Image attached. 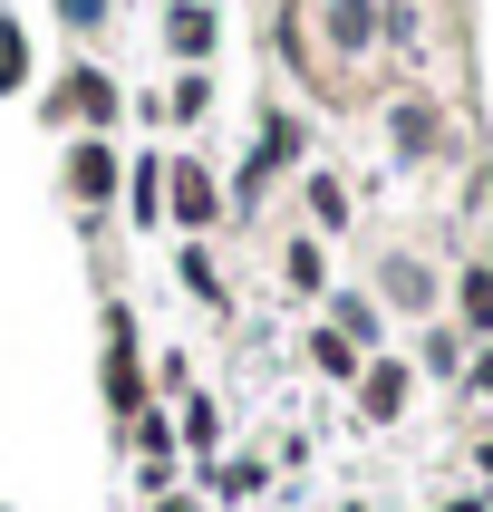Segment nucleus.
Masks as SVG:
<instances>
[{
	"label": "nucleus",
	"mask_w": 493,
	"mask_h": 512,
	"mask_svg": "<svg viewBox=\"0 0 493 512\" xmlns=\"http://www.w3.org/2000/svg\"><path fill=\"white\" fill-rule=\"evenodd\" d=\"M97 397H107L116 426H136L145 406H155V368H145L136 348V310L126 300H107V348H97Z\"/></svg>",
	"instance_id": "1"
},
{
	"label": "nucleus",
	"mask_w": 493,
	"mask_h": 512,
	"mask_svg": "<svg viewBox=\"0 0 493 512\" xmlns=\"http://www.w3.org/2000/svg\"><path fill=\"white\" fill-rule=\"evenodd\" d=\"M39 107H49V126H87V136H107L116 116H126V87H116L97 58H78V68H58V78H49Z\"/></svg>",
	"instance_id": "2"
},
{
	"label": "nucleus",
	"mask_w": 493,
	"mask_h": 512,
	"mask_svg": "<svg viewBox=\"0 0 493 512\" xmlns=\"http://www.w3.org/2000/svg\"><path fill=\"white\" fill-rule=\"evenodd\" d=\"M223 213H232V194L213 184V165H203V155H174V165H165V223L184 232V242H203Z\"/></svg>",
	"instance_id": "3"
},
{
	"label": "nucleus",
	"mask_w": 493,
	"mask_h": 512,
	"mask_svg": "<svg viewBox=\"0 0 493 512\" xmlns=\"http://www.w3.org/2000/svg\"><path fill=\"white\" fill-rule=\"evenodd\" d=\"M358 426H406V406H416V358H397V348H377L368 368H358Z\"/></svg>",
	"instance_id": "4"
},
{
	"label": "nucleus",
	"mask_w": 493,
	"mask_h": 512,
	"mask_svg": "<svg viewBox=\"0 0 493 512\" xmlns=\"http://www.w3.org/2000/svg\"><path fill=\"white\" fill-rule=\"evenodd\" d=\"M58 184H68L78 213H107V203L126 194V155H116L107 136H78V145H68V165H58Z\"/></svg>",
	"instance_id": "5"
},
{
	"label": "nucleus",
	"mask_w": 493,
	"mask_h": 512,
	"mask_svg": "<svg viewBox=\"0 0 493 512\" xmlns=\"http://www.w3.org/2000/svg\"><path fill=\"white\" fill-rule=\"evenodd\" d=\"M387 145H397V165H435V155L455 145V126H445L435 97H397V107H387Z\"/></svg>",
	"instance_id": "6"
},
{
	"label": "nucleus",
	"mask_w": 493,
	"mask_h": 512,
	"mask_svg": "<svg viewBox=\"0 0 493 512\" xmlns=\"http://www.w3.org/2000/svg\"><path fill=\"white\" fill-rule=\"evenodd\" d=\"M377 310H406V319H435L445 310V281H435L416 252H387L377 261Z\"/></svg>",
	"instance_id": "7"
},
{
	"label": "nucleus",
	"mask_w": 493,
	"mask_h": 512,
	"mask_svg": "<svg viewBox=\"0 0 493 512\" xmlns=\"http://www.w3.org/2000/svg\"><path fill=\"white\" fill-rule=\"evenodd\" d=\"M165 49L184 58V68H213V49H223V20H213V0H165Z\"/></svg>",
	"instance_id": "8"
},
{
	"label": "nucleus",
	"mask_w": 493,
	"mask_h": 512,
	"mask_svg": "<svg viewBox=\"0 0 493 512\" xmlns=\"http://www.w3.org/2000/svg\"><path fill=\"white\" fill-rule=\"evenodd\" d=\"M445 310H455V329H464V339H493V252H474V261L455 271Z\"/></svg>",
	"instance_id": "9"
},
{
	"label": "nucleus",
	"mask_w": 493,
	"mask_h": 512,
	"mask_svg": "<svg viewBox=\"0 0 493 512\" xmlns=\"http://www.w3.org/2000/svg\"><path fill=\"white\" fill-rule=\"evenodd\" d=\"M319 310H329V329H339V339L368 348V358L387 348V310H377V290H339V281H329V300H319Z\"/></svg>",
	"instance_id": "10"
},
{
	"label": "nucleus",
	"mask_w": 493,
	"mask_h": 512,
	"mask_svg": "<svg viewBox=\"0 0 493 512\" xmlns=\"http://www.w3.org/2000/svg\"><path fill=\"white\" fill-rule=\"evenodd\" d=\"M281 290L290 300H329V242L319 232H281Z\"/></svg>",
	"instance_id": "11"
},
{
	"label": "nucleus",
	"mask_w": 493,
	"mask_h": 512,
	"mask_svg": "<svg viewBox=\"0 0 493 512\" xmlns=\"http://www.w3.org/2000/svg\"><path fill=\"white\" fill-rule=\"evenodd\" d=\"M464 358H474V339H464L455 319H426V339H416V377H455V387H464Z\"/></svg>",
	"instance_id": "12"
},
{
	"label": "nucleus",
	"mask_w": 493,
	"mask_h": 512,
	"mask_svg": "<svg viewBox=\"0 0 493 512\" xmlns=\"http://www.w3.org/2000/svg\"><path fill=\"white\" fill-rule=\"evenodd\" d=\"M174 445H184V455L213 474V455H223V406H213V397H184V416H174Z\"/></svg>",
	"instance_id": "13"
},
{
	"label": "nucleus",
	"mask_w": 493,
	"mask_h": 512,
	"mask_svg": "<svg viewBox=\"0 0 493 512\" xmlns=\"http://www.w3.org/2000/svg\"><path fill=\"white\" fill-rule=\"evenodd\" d=\"M300 348H310V368L329 377V387H358V368H368V348H358V339H339L329 319H319V329H310Z\"/></svg>",
	"instance_id": "14"
},
{
	"label": "nucleus",
	"mask_w": 493,
	"mask_h": 512,
	"mask_svg": "<svg viewBox=\"0 0 493 512\" xmlns=\"http://www.w3.org/2000/svg\"><path fill=\"white\" fill-rule=\"evenodd\" d=\"M300 203H310V232H348V213H358V194L339 174H300Z\"/></svg>",
	"instance_id": "15"
},
{
	"label": "nucleus",
	"mask_w": 493,
	"mask_h": 512,
	"mask_svg": "<svg viewBox=\"0 0 493 512\" xmlns=\"http://www.w3.org/2000/svg\"><path fill=\"white\" fill-rule=\"evenodd\" d=\"M126 213H136V223H165V155H145V165L126 174Z\"/></svg>",
	"instance_id": "16"
},
{
	"label": "nucleus",
	"mask_w": 493,
	"mask_h": 512,
	"mask_svg": "<svg viewBox=\"0 0 493 512\" xmlns=\"http://www.w3.org/2000/svg\"><path fill=\"white\" fill-rule=\"evenodd\" d=\"M174 281L194 290L203 310H223V300H232V290H223V271H213V252H203V242H184V261H174Z\"/></svg>",
	"instance_id": "17"
},
{
	"label": "nucleus",
	"mask_w": 493,
	"mask_h": 512,
	"mask_svg": "<svg viewBox=\"0 0 493 512\" xmlns=\"http://www.w3.org/2000/svg\"><path fill=\"white\" fill-rule=\"evenodd\" d=\"M203 116H213V78H203V68H184V78H174V97H165V126H203Z\"/></svg>",
	"instance_id": "18"
},
{
	"label": "nucleus",
	"mask_w": 493,
	"mask_h": 512,
	"mask_svg": "<svg viewBox=\"0 0 493 512\" xmlns=\"http://www.w3.org/2000/svg\"><path fill=\"white\" fill-rule=\"evenodd\" d=\"M20 78H29V29L10 20V10H0V97H10Z\"/></svg>",
	"instance_id": "19"
},
{
	"label": "nucleus",
	"mask_w": 493,
	"mask_h": 512,
	"mask_svg": "<svg viewBox=\"0 0 493 512\" xmlns=\"http://www.w3.org/2000/svg\"><path fill=\"white\" fill-rule=\"evenodd\" d=\"M261 484H271V474H261V455H232V464H213V493H232V503H252Z\"/></svg>",
	"instance_id": "20"
},
{
	"label": "nucleus",
	"mask_w": 493,
	"mask_h": 512,
	"mask_svg": "<svg viewBox=\"0 0 493 512\" xmlns=\"http://www.w3.org/2000/svg\"><path fill=\"white\" fill-rule=\"evenodd\" d=\"M464 397L493 406V339H474V358H464Z\"/></svg>",
	"instance_id": "21"
},
{
	"label": "nucleus",
	"mask_w": 493,
	"mask_h": 512,
	"mask_svg": "<svg viewBox=\"0 0 493 512\" xmlns=\"http://www.w3.org/2000/svg\"><path fill=\"white\" fill-rule=\"evenodd\" d=\"M155 387H165V397H194V368H184V358L165 348V358H155Z\"/></svg>",
	"instance_id": "22"
},
{
	"label": "nucleus",
	"mask_w": 493,
	"mask_h": 512,
	"mask_svg": "<svg viewBox=\"0 0 493 512\" xmlns=\"http://www.w3.org/2000/svg\"><path fill=\"white\" fill-rule=\"evenodd\" d=\"M145 512H203V493H155Z\"/></svg>",
	"instance_id": "23"
},
{
	"label": "nucleus",
	"mask_w": 493,
	"mask_h": 512,
	"mask_svg": "<svg viewBox=\"0 0 493 512\" xmlns=\"http://www.w3.org/2000/svg\"><path fill=\"white\" fill-rule=\"evenodd\" d=\"M474 484L493 493V435H484V445H474Z\"/></svg>",
	"instance_id": "24"
},
{
	"label": "nucleus",
	"mask_w": 493,
	"mask_h": 512,
	"mask_svg": "<svg viewBox=\"0 0 493 512\" xmlns=\"http://www.w3.org/2000/svg\"><path fill=\"white\" fill-rule=\"evenodd\" d=\"M348 512H368V503H348Z\"/></svg>",
	"instance_id": "25"
}]
</instances>
